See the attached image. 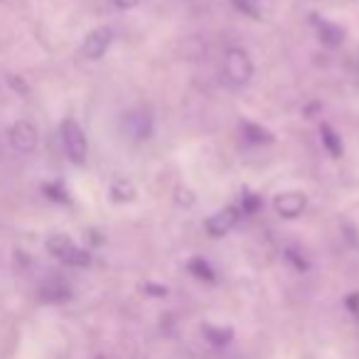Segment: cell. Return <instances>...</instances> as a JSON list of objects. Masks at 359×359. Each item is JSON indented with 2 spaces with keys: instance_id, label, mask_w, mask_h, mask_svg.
<instances>
[{
  "instance_id": "cell-9",
  "label": "cell",
  "mask_w": 359,
  "mask_h": 359,
  "mask_svg": "<svg viewBox=\"0 0 359 359\" xmlns=\"http://www.w3.org/2000/svg\"><path fill=\"white\" fill-rule=\"evenodd\" d=\"M305 205H308V200H305L303 192H283V195H278L273 202L276 212H278L280 217H285V219H295L298 215H303Z\"/></svg>"
},
{
  "instance_id": "cell-5",
  "label": "cell",
  "mask_w": 359,
  "mask_h": 359,
  "mask_svg": "<svg viewBox=\"0 0 359 359\" xmlns=\"http://www.w3.org/2000/svg\"><path fill=\"white\" fill-rule=\"evenodd\" d=\"M37 140H40V133H37L35 123L30 121H18L11 128V143L18 153H32L37 148Z\"/></svg>"
},
{
  "instance_id": "cell-22",
  "label": "cell",
  "mask_w": 359,
  "mask_h": 359,
  "mask_svg": "<svg viewBox=\"0 0 359 359\" xmlns=\"http://www.w3.org/2000/svg\"><path fill=\"white\" fill-rule=\"evenodd\" d=\"M138 3L140 0H114V6L121 8V11H130V8H135Z\"/></svg>"
},
{
  "instance_id": "cell-4",
  "label": "cell",
  "mask_w": 359,
  "mask_h": 359,
  "mask_svg": "<svg viewBox=\"0 0 359 359\" xmlns=\"http://www.w3.org/2000/svg\"><path fill=\"white\" fill-rule=\"evenodd\" d=\"M111 40H114V30L111 27H96L86 35L84 45H81V55L86 60H101L106 55V50L111 47Z\"/></svg>"
},
{
  "instance_id": "cell-18",
  "label": "cell",
  "mask_w": 359,
  "mask_h": 359,
  "mask_svg": "<svg viewBox=\"0 0 359 359\" xmlns=\"http://www.w3.org/2000/svg\"><path fill=\"white\" fill-rule=\"evenodd\" d=\"M285 259H288L290 264H293L298 271H308V261H305L303 256H300L295 249H288V251H285Z\"/></svg>"
},
{
  "instance_id": "cell-12",
  "label": "cell",
  "mask_w": 359,
  "mask_h": 359,
  "mask_svg": "<svg viewBox=\"0 0 359 359\" xmlns=\"http://www.w3.org/2000/svg\"><path fill=\"white\" fill-rule=\"evenodd\" d=\"M320 138H323V145L327 148V153L332 155V158H339L342 155V138H339L337 133H334V128L330 123H323L320 126Z\"/></svg>"
},
{
  "instance_id": "cell-20",
  "label": "cell",
  "mask_w": 359,
  "mask_h": 359,
  "mask_svg": "<svg viewBox=\"0 0 359 359\" xmlns=\"http://www.w3.org/2000/svg\"><path fill=\"white\" fill-rule=\"evenodd\" d=\"M344 305H347V310L354 315V318L359 320V293H349L347 298H344Z\"/></svg>"
},
{
  "instance_id": "cell-3",
  "label": "cell",
  "mask_w": 359,
  "mask_h": 359,
  "mask_svg": "<svg viewBox=\"0 0 359 359\" xmlns=\"http://www.w3.org/2000/svg\"><path fill=\"white\" fill-rule=\"evenodd\" d=\"M224 74L231 84H246L254 76V65H251L249 55L239 47H229L224 52Z\"/></svg>"
},
{
  "instance_id": "cell-19",
  "label": "cell",
  "mask_w": 359,
  "mask_h": 359,
  "mask_svg": "<svg viewBox=\"0 0 359 359\" xmlns=\"http://www.w3.org/2000/svg\"><path fill=\"white\" fill-rule=\"evenodd\" d=\"M251 3H254V0H234V6L239 8L241 13H246V15H251L254 20H259V11H256Z\"/></svg>"
},
{
  "instance_id": "cell-8",
  "label": "cell",
  "mask_w": 359,
  "mask_h": 359,
  "mask_svg": "<svg viewBox=\"0 0 359 359\" xmlns=\"http://www.w3.org/2000/svg\"><path fill=\"white\" fill-rule=\"evenodd\" d=\"M123 128L130 138L145 140L153 133V121H150V116L145 114V111H128L123 118Z\"/></svg>"
},
{
  "instance_id": "cell-21",
  "label": "cell",
  "mask_w": 359,
  "mask_h": 359,
  "mask_svg": "<svg viewBox=\"0 0 359 359\" xmlns=\"http://www.w3.org/2000/svg\"><path fill=\"white\" fill-rule=\"evenodd\" d=\"M143 290L148 295H158V298H165V295H168V288H163V285H155V283H145Z\"/></svg>"
},
{
  "instance_id": "cell-11",
  "label": "cell",
  "mask_w": 359,
  "mask_h": 359,
  "mask_svg": "<svg viewBox=\"0 0 359 359\" xmlns=\"http://www.w3.org/2000/svg\"><path fill=\"white\" fill-rule=\"evenodd\" d=\"M202 334H205V339L212 347H226L234 339V330L231 327H222V325H210V323L202 325Z\"/></svg>"
},
{
  "instance_id": "cell-7",
  "label": "cell",
  "mask_w": 359,
  "mask_h": 359,
  "mask_svg": "<svg viewBox=\"0 0 359 359\" xmlns=\"http://www.w3.org/2000/svg\"><path fill=\"white\" fill-rule=\"evenodd\" d=\"M42 303H50V305H60V303H67L72 298V285L67 283L65 278H47L45 283L40 285L37 290Z\"/></svg>"
},
{
  "instance_id": "cell-1",
  "label": "cell",
  "mask_w": 359,
  "mask_h": 359,
  "mask_svg": "<svg viewBox=\"0 0 359 359\" xmlns=\"http://www.w3.org/2000/svg\"><path fill=\"white\" fill-rule=\"evenodd\" d=\"M47 251H50L57 261H62L65 266L84 269V266L91 264L89 251L81 249V246H76L67 234H52L50 239H47Z\"/></svg>"
},
{
  "instance_id": "cell-23",
  "label": "cell",
  "mask_w": 359,
  "mask_h": 359,
  "mask_svg": "<svg viewBox=\"0 0 359 359\" xmlns=\"http://www.w3.org/2000/svg\"><path fill=\"white\" fill-rule=\"evenodd\" d=\"M96 359H104V357H96Z\"/></svg>"
},
{
  "instance_id": "cell-15",
  "label": "cell",
  "mask_w": 359,
  "mask_h": 359,
  "mask_svg": "<svg viewBox=\"0 0 359 359\" xmlns=\"http://www.w3.org/2000/svg\"><path fill=\"white\" fill-rule=\"evenodd\" d=\"M241 133H244V138L249 140V143H271V140H273V135H271L269 130L251 123V121H244V123H241Z\"/></svg>"
},
{
  "instance_id": "cell-6",
  "label": "cell",
  "mask_w": 359,
  "mask_h": 359,
  "mask_svg": "<svg viewBox=\"0 0 359 359\" xmlns=\"http://www.w3.org/2000/svg\"><path fill=\"white\" fill-rule=\"evenodd\" d=\"M239 207H224V210H219L217 215H212L210 219L205 222V229L210 236H224L229 234L231 229L236 226V222H239Z\"/></svg>"
},
{
  "instance_id": "cell-16",
  "label": "cell",
  "mask_w": 359,
  "mask_h": 359,
  "mask_svg": "<svg viewBox=\"0 0 359 359\" xmlns=\"http://www.w3.org/2000/svg\"><path fill=\"white\" fill-rule=\"evenodd\" d=\"M261 197H256L254 192H244V197H241V212L244 215H256V212L261 210Z\"/></svg>"
},
{
  "instance_id": "cell-2",
  "label": "cell",
  "mask_w": 359,
  "mask_h": 359,
  "mask_svg": "<svg viewBox=\"0 0 359 359\" xmlns=\"http://www.w3.org/2000/svg\"><path fill=\"white\" fill-rule=\"evenodd\" d=\"M62 133V145H65L67 158L74 165H84L86 163V153H89V143H86V135L81 130V126L76 121L67 118L60 128Z\"/></svg>"
},
{
  "instance_id": "cell-14",
  "label": "cell",
  "mask_w": 359,
  "mask_h": 359,
  "mask_svg": "<svg viewBox=\"0 0 359 359\" xmlns=\"http://www.w3.org/2000/svg\"><path fill=\"white\" fill-rule=\"evenodd\" d=\"M187 271H190L192 276H195L197 280H205V283H215L217 280V276H215V271H212V266L207 264L205 259H190V264H187Z\"/></svg>"
},
{
  "instance_id": "cell-24",
  "label": "cell",
  "mask_w": 359,
  "mask_h": 359,
  "mask_svg": "<svg viewBox=\"0 0 359 359\" xmlns=\"http://www.w3.org/2000/svg\"><path fill=\"white\" fill-rule=\"evenodd\" d=\"M254 3H259V0H254Z\"/></svg>"
},
{
  "instance_id": "cell-10",
  "label": "cell",
  "mask_w": 359,
  "mask_h": 359,
  "mask_svg": "<svg viewBox=\"0 0 359 359\" xmlns=\"http://www.w3.org/2000/svg\"><path fill=\"white\" fill-rule=\"evenodd\" d=\"M313 22L315 27H318V35H320V42L327 47H337L342 45L344 40V30L339 25H334V22H327V20H320L318 15H313Z\"/></svg>"
},
{
  "instance_id": "cell-13",
  "label": "cell",
  "mask_w": 359,
  "mask_h": 359,
  "mask_svg": "<svg viewBox=\"0 0 359 359\" xmlns=\"http://www.w3.org/2000/svg\"><path fill=\"white\" fill-rule=\"evenodd\" d=\"M111 200L114 202H133L135 200V187L130 180L116 177L114 185H111Z\"/></svg>"
},
{
  "instance_id": "cell-17",
  "label": "cell",
  "mask_w": 359,
  "mask_h": 359,
  "mask_svg": "<svg viewBox=\"0 0 359 359\" xmlns=\"http://www.w3.org/2000/svg\"><path fill=\"white\" fill-rule=\"evenodd\" d=\"M45 195L55 202H69V195L67 190L62 187V182H52V185H45Z\"/></svg>"
}]
</instances>
